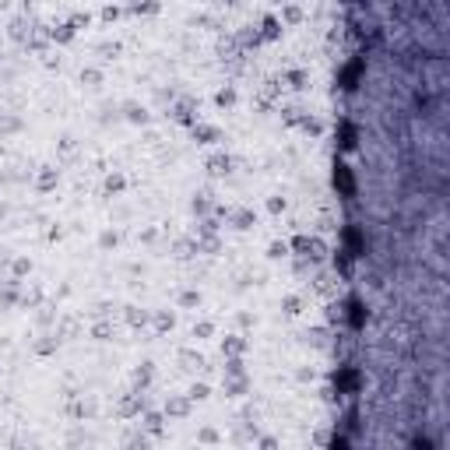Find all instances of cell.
<instances>
[{"instance_id": "obj_1", "label": "cell", "mask_w": 450, "mask_h": 450, "mask_svg": "<svg viewBox=\"0 0 450 450\" xmlns=\"http://www.w3.org/2000/svg\"><path fill=\"white\" fill-rule=\"evenodd\" d=\"M334 180H338V186L345 190V194H352V176H348V169H341V165H338V176H334Z\"/></svg>"}, {"instance_id": "obj_2", "label": "cell", "mask_w": 450, "mask_h": 450, "mask_svg": "<svg viewBox=\"0 0 450 450\" xmlns=\"http://www.w3.org/2000/svg\"><path fill=\"white\" fill-rule=\"evenodd\" d=\"M352 324L362 327V306H359V303H352Z\"/></svg>"}]
</instances>
